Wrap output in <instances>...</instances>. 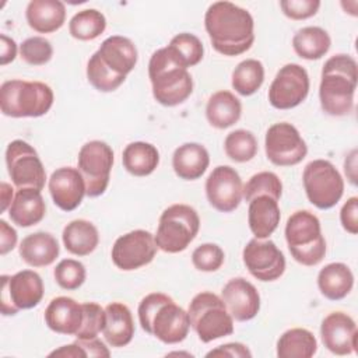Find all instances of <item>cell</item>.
Instances as JSON below:
<instances>
[{"label": "cell", "instance_id": "obj_1", "mask_svg": "<svg viewBox=\"0 0 358 358\" xmlns=\"http://www.w3.org/2000/svg\"><path fill=\"white\" fill-rule=\"evenodd\" d=\"M204 27L213 48L224 56H239L255 42L250 13L231 1H215L204 14Z\"/></svg>", "mask_w": 358, "mask_h": 358}, {"label": "cell", "instance_id": "obj_2", "mask_svg": "<svg viewBox=\"0 0 358 358\" xmlns=\"http://www.w3.org/2000/svg\"><path fill=\"white\" fill-rule=\"evenodd\" d=\"M358 67L352 56L338 53L326 60L322 69L319 98L322 109L330 116H345L352 112Z\"/></svg>", "mask_w": 358, "mask_h": 358}, {"label": "cell", "instance_id": "obj_3", "mask_svg": "<svg viewBox=\"0 0 358 358\" xmlns=\"http://www.w3.org/2000/svg\"><path fill=\"white\" fill-rule=\"evenodd\" d=\"M141 329L165 344L182 343L190 329L189 313L169 295L151 292L138 303Z\"/></svg>", "mask_w": 358, "mask_h": 358}, {"label": "cell", "instance_id": "obj_4", "mask_svg": "<svg viewBox=\"0 0 358 358\" xmlns=\"http://www.w3.org/2000/svg\"><path fill=\"white\" fill-rule=\"evenodd\" d=\"M148 77L155 101L164 106H176L193 92V78L168 49L155 50L148 62Z\"/></svg>", "mask_w": 358, "mask_h": 358}, {"label": "cell", "instance_id": "obj_5", "mask_svg": "<svg viewBox=\"0 0 358 358\" xmlns=\"http://www.w3.org/2000/svg\"><path fill=\"white\" fill-rule=\"evenodd\" d=\"M285 241L291 256L302 266H316L326 256V241L320 221L309 210H298L288 217Z\"/></svg>", "mask_w": 358, "mask_h": 358}, {"label": "cell", "instance_id": "obj_6", "mask_svg": "<svg viewBox=\"0 0 358 358\" xmlns=\"http://www.w3.org/2000/svg\"><path fill=\"white\" fill-rule=\"evenodd\" d=\"M53 91L42 81L8 80L0 87V109L10 117H39L53 105Z\"/></svg>", "mask_w": 358, "mask_h": 358}, {"label": "cell", "instance_id": "obj_7", "mask_svg": "<svg viewBox=\"0 0 358 358\" xmlns=\"http://www.w3.org/2000/svg\"><path fill=\"white\" fill-rule=\"evenodd\" d=\"M187 313L192 329L203 343H210L234 333V317L224 301L214 292L203 291L194 295L189 303Z\"/></svg>", "mask_w": 358, "mask_h": 358}, {"label": "cell", "instance_id": "obj_8", "mask_svg": "<svg viewBox=\"0 0 358 358\" xmlns=\"http://www.w3.org/2000/svg\"><path fill=\"white\" fill-rule=\"evenodd\" d=\"M199 229L200 217L193 207L172 204L162 211L154 239L162 252L179 253L193 242Z\"/></svg>", "mask_w": 358, "mask_h": 358}, {"label": "cell", "instance_id": "obj_9", "mask_svg": "<svg viewBox=\"0 0 358 358\" xmlns=\"http://www.w3.org/2000/svg\"><path fill=\"white\" fill-rule=\"evenodd\" d=\"M308 200L320 210L334 207L344 193V180L337 168L327 159L310 161L302 173Z\"/></svg>", "mask_w": 358, "mask_h": 358}, {"label": "cell", "instance_id": "obj_10", "mask_svg": "<svg viewBox=\"0 0 358 358\" xmlns=\"http://www.w3.org/2000/svg\"><path fill=\"white\" fill-rule=\"evenodd\" d=\"M1 280V313L17 315L20 310L35 308L43 298L45 287L41 275L34 270H21L13 275L3 274Z\"/></svg>", "mask_w": 358, "mask_h": 358}, {"label": "cell", "instance_id": "obj_11", "mask_svg": "<svg viewBox=\"0 0 358 358\" xmlns=\"http://www.w3.org/2000/svg\"><path fill=\"white\" fill-rule=\"evenodd\" d=\"M78 171L81 172L88 197H98L105 193L113 166V151L101 140L85 143L78 151Z\"/></svg>", "mask_w": 358, "mask_h": 358}, {"label": "cell", "instance_id": "obj_12", "mask_svg": "<svg viewBox=\"0 0 358 358\" xmlns=\"http://www.w3.org/2000/svg\"><path fill=\"white\" fill-rule=\"evenodd\" d=\"M7 172L17 189L42 190L46 180L45 166L36 150L24 140H14L6 150Z\"/></svg>", "mask_w": 358, "mask_h": 358}, {"label": "cell", "instance_id": "obj_13", "mask_svg": "<svg viewBox=\"0 0 358 358\" xmlns=\"http://www.w3.org/2000/svg\"><path fill=\"white\" fill-rule=\"evenodd\" d=\"M264 150L267 159L277 166L296 165L308 154V145L298 129L287 122L274 123L268 127Z\"/></svg>", "mask_w": 358, "mask_h": 358}, {"label": "cell", "instance_id": "obj_14", "mask_svg": "<svg viewBox=\"0 0 358 358\" xmlns=\"http://www.w3.org/2000/svg\"><path fill=\"white\" fill-rule=\"evenodd\" d=\"M309 94L308 71L296 63L282 66L268 88V102L275 109H292L301 105Z\"/></svg>", "mask_w": 358, "mask_h": 358}, {"label": "cell", "instance_id": "obj_15", "mask_svg": "<svg viewBox=\"0 0 358 358\" xmlns=\"http://www.w3.org/2000/svg\"><path fill=\"white\" fill-rule=\"evenodd\" d=\"M154 235L145 229H134L119 236L110 252L113 264L123 270L131 271L150 264L157 253Z\"/></svg>", "mask_w": 358, "mask_h": 358}, {"label": "cell", "instance_id": "obj_16", "mask_svg": "<svg viewBox=\"0 0 358 358\" xmlns=\"http://www.w3.org/2000/svg\"><path fill=\"white\" fill-rule=\"evenodd\" d=\"M243 264L259 281H275L285 271V257L273 241L253 238L242 252Z\"/></svg>", "mask_w": 358, "mask_h": 358}, {"label": "cell", "instance_id": "obj_17", "mask_svg": "<svg viewBox=\"0 0 358 358\" xmlns=\"http://www.w3.org/2000/svg\"><path fill=\"white\" fill-rule=\"evenodd\" d=\"M206 196L217 211L236 210L243 197V185L236 169L229 165L214 168L206 180Z\"/></svg>", "mask_w": 358, "mask_h": 358}, {"label": "cell", "instance_id": "obj_18", "mask_svg": "<svg viewBox=\"0 0 358 358\" xmlns=\"http://www.w3.org/2000/svg\"><path fill=\"white\" fill-rule=\"evenodd\" d=\"M320 337L323 345L336 355L357 351L358 329L354 319L344 312H331L322 320Z\"/></svg>", "mask_w": 358, "mask_h": 358}, {"label": "cell", "instance_id": "obj_19", "mask_svg": "<svg viewBox=\"0 0 358 358\" xmlns=\"http://www.w3.org/2000/svg\"><path fill=\"white\" fill-rule=\"evenodd\" d=\"M48 187L53 203L63 211L76 210L87 196L85 180L78 168L73 166L56 169L49 178Z\"/></svg>", "mask_w": 358, "mask_h": 358}, {"label": "cell", "instance_id": "obj_20", "mask_svg": "<svg viewBox=\"0 0 358 358\" xmlns=\"http://www.w3.org/2000/svg\"><path fill=\"white\" fill-rule=\"evenodd\" d=\"M224 301L231 316L238 322L252 320L260 310V295L256 287L246 278H231L221 291Z\"/></svg>", "mask_w": 358, "mask_h": 358}, {"label": "cell", "instance_id": "obj_21", "mask_svg": "<svg viewBox=\"0 0 358 358\" xmlns=\"http://www.w3.org/2000/svg\"><path fill=\"white\" fill-rule=\"evenodd\" d=\"M45 323L55 333L76 336L83 323V305L70 296H56L45 309Z\"/></svg>", "mask_w": 358, "mask_h": 358}, {"label": "cell", "instance_id": "obj_22", "mask_svg": "<svg viewBox=\"0 0 358 358\" xmlns=\"http://www.w3.org/2000/svg\"><path fill=\"white\" fill-rule=\"evenodd\" d=\"M96 53L109 70L124 77L133 71L138 59L136 45L131 39L122 35H112L106 38Z\"/></svg>", "mask_w": 358, "mask_h": 358}, {"label": "cell", "instance_id": "obj_23", "mask_svg": "<svg viewBox=\"0 0 358 358\" xmlns=\"http://www.w3.org/2000/svg\"><path fill=\"white\" fill-rule=\"evenodd\" d=\"M281 211L278 200L271 196H256L249 201L248 224L257 239H267L278 227Z\"/></svg>", "mask_w": 358, "mask_h": 358}, {"label": "cell", "instance_id": "obj_24", "mask_svg": "<svg viewBox=\"0 0 358 358\" xmlns=\"http://www.w3.org/2000/svg\"><path fill=\"white\" fill-rule=\"evenodd\" d=\"M46 214V204L41 190L22 187L15 192L14 200L8 208L10 220L22 228L39 224Z\"/></svg>", "mask_w": 358, "mask_h": 358}, {"label": "cell", "instance_id": "obj_25", "mask_svg": "<svg viewBox=\"0 0 358 358\" xmlns=\"http://www.w3.org/2000/svg\"><path fill=\"white\" fill-rule=\"evenodd\" d=\"M105 326L102 334L110 347L120 348L127 345L134 336V322L127 305L110 302L105 306Z\"/></svg>", "mask_w": 358, "mask_h": 358}, {"label": "cell", "instance_id": "obj_26", "mask_svg": "<svg viewBox=\"0 0 358 358\" xmlns=\"http://www.w3.org/2000/svg\"><path fill=\"white\" fill-rule=\"evenodd\" d=\"M28 25L39 34H52L66 21V6L60 0H31L25 11Z\"/></svg>", "mask_w": 358, "mask_h": 358}, {"label": "cell", "instance_id": "obj_27", "mask_svg": "<svg viewBox=\"0 0 358 358\" xmlns=\"http://www.w3.org/2000/svg\"><path fill=\"white\" fill-rule=\"evenodd\" d=\"M210 165L207 148L199 143H185L172 155V168L183 180H196L204 175Z\"/></svg>", "mask_w": 358, "mask_h": 358}, {"label": "cell", "instance_id": "obj_28", "mask_svg": "<svg viewBox=\"0 0 358 358\" xmlns=\"http://www.w3.org/2000/svg\"><path fill=\"white\" fill-rule=\"evenodd\" d=\"M60 253L56 238L49 232L27 235L20 243V256L31 267L50 266Z\"/></svg>", "mask_w": 358, "mask_h": 358}, {"label": "cell", "instance_id": "obj_29", "mask_svg": "<svg viewBox=\"0 0 358 358\" xmlns=\"http://www.w3.org/2000/svg\"><path fill=\"white\" fill-rule=\"evenodd\" d=\"M317 287L324 298L340 301L351 292L354 287V274L344 263H329L317 274Z\"/></svg>", "mask_w": 358, "mask_h": 358}, {"label": "cell", "instance_id": "obj_30", "mask_svg": "<svg viewBox=\"0 0 358 358\" xmlns=\"http://www.w3.org/2000/svg\"><path fill=\"white\" fill-rule=\"evenodd\" d=\"M242 115L241 101L229 91L221 90L214 92L206 105V117L215 129L234 126Z\"/></svg>", "mask_w": 358, "mask_h": 358}, {"label": "cell", "instance_id": "obj_31", "mask_svg": "<svg viewBox=\"0 0 358 358\" xmlns=\"http://www.w3.org/2000/svg\"><path fill=\"white\" fill-rule=\"evenodd\" d=\"M62 239L66 250L71 255L88 256L96 249L99 243V234L91 221L73 220L64 227Z\"/></svg>", "mask_w": 358, "mask_h": 358}, {"label": "cell", "instance_id": "obj_32", "mask_svg": "<svg viewBox=\"0 0 358 358\" xmlns=\"http://www.w3.org/2000/svg\"><path fill=\"white\" fill-rule=\"evenodd\" d=\"M122 162L124 169L133 176H148L159 164V152L150 143L134 141L123 150Z\"/></svg>", "mask_w": 358, "mask_h": 358}, {"label": "cell", "instance_id": "obj_33", "mask_svg": "<svg viewBox=\"0 0 358 358\" xmlns=\"http://www.w3.org/2000/svg\"><path fill=\"white\" fill-rule=\"evenodd\" d=\"M316 351V337L312 331L302 327L284 331L277 341V357L280 358H310Z\"/></svg>", "mask_w": 358, "mask_h": 358}, {"label": "cell", "instance_id": "obj_34", "mask_svg": "<svg viewBox=\"0 0 358 358\" xmlns=\"http://www.w3.org/2000/svg\"><path fill=\"white\" fill-rule=\"evenodd\" d=\"M330 45V35L320 27L301 28L292 38L295 53L305 60H317L323 57L329 52Z\"/></svg>", "mask_w": 358, "mask_h": 358}, {"label": "cell", "instance_id": "obj_35", "mask_svg": "<svg viewBox=\"0 0 358 358\" xmlns=\"http://www.w3.org/2000/svg\"><path fill=\"white\" fill-rule=\"evenodd\" d=\"M264 81V67L257 59H246L241 62L232 71V88L243 96L253 95L260 90Z\"/></svg>", "mask_w": 358, "mask_h": 358}, {"label": "cell", "instance_id": "obj_36", "mask_svg": "<svg viewBox=\"0 0 358 358\" xmlns=\"http://www.w3.org/2000/svg\"><path fill=\"white\" fill-rule=\"evenodd\" d=\"M105 28L106 18L101 11L95 8L78 11L69 22L70 35L78 41H92L98 38L105 31Z\"/></svg>", "mask_w": 358, "mask_h": 358}, {"label": "cell", "instance_id": "obj_37", "mask_svg": "<svg viewBox=\"0 0 358 358\" xmlns=\"http://www.w3.org/2000/svg\"><path fill=\"white\" fill-rule=\"evenodd\" d=\"M168 49L172 52L175 59L186 69L199 64L204 55L201 41L196 35L189 32L175 35L171 39Z\"/></svg>", "mask_w": 358, "mask_h": 358}, {"label": "cell", "instance_id": "obj_38", "mask_svg": "<svg viewBox=\"0 0 358 358\" xmlns=\"http://www.w3.org/2000/svg\"><path fill=\"white\" fill-rule=\"evenodd\" d=\"M257 140L255 134L245 129L231 131L224 141V150L228 158L235 162H248L257 154Z\"/></svg>", "mask_w": 358, "mask_h": 358}, {"label": "cell", "instance_id": "obj_39", "mask_svg": "<svg viewBox=\"0 0 358 358\" xmlns=\"http://www.w3.org/2000/svg\"><path fill=\"white\" fill-rule=\"evenodd\" d=\"M87 78L90 84L101 92H112L117 90L126 80L124 76H119L109 70L96 52L87 63Z\"/></svg>", "mask_w": 358, "mask_h": 358}, {"label": "cell", "instance_id": "obj_40", "mask_svg": "<svg viewBox=\"0 0 358 358\" xmlns=\"http://www.w3.org/2000/svg\"><path fill=\"white\" fill-rule=\"evenodd\" d=\"M262 194H267L275 200H280L282 194V182L274 172L263 171L255 173L243 186V199L246 201H250L256 196Z\"/></svg>", "mask_w": 358, "mask_h": 358}, {"label": "cell", "instance_id": "obj_41", "mask_svg": "<svg viewBox=\"0 0 358 358\" xmlns=\"http://www.w3.org/2000/svg\"><path fill=\"white\" fill-rule=\"evenodd\" d=\"M57 285L63 289L73 291L80 288L87 277L85 266L74 259H63L53 270Z\"/></svg>", "mask_w": 358, "mask_h": 358}, {"label": "cell", "instance_id": "obj_42", "mask_svg": "<svg viewBox=\"0 0 358 358\" xmlns=\"http://www.w3.org/2000/svg\"><path fill=\"white\" fill-rule=\"evenodd\" d=\"M83 305V323L76 333L78 340H90L98 337L105 326V309L96 302H84Z\"/></svg>", "mask_w": 358, "mask_h": 358}, {"label": "cell", "instance_id": "obj_43", "mask_svg": "<svg viewBox=\"0 0 358 358\" xmlns=\"http://www.w3.org/2000/svg\"><path fill=\"white\" fill-rule=\"evenodd\" d=\"M20 56L31 66H43L52 59L53 48L43 36H31L20 45Z\"/></svg>", "mask_w": 358, "mask_h": 358}, {"label": "cell", "instance_id": "obj_44", "mask_svg": "<svg viewBox=\"0 0 358 358\" xmlns=\"http://www.w3.org/2000/svg\"><path fill=\"white\" fill-rule=\"evenodd\" d=\"M225 260L224 250L215 243H203L197 246L192 253L193 266L206 273H213L221 268Z\"/></svg>", "mask_w": 358, "mask_h": 358}, {"label": "cell", "instance_id": "obj_45", "mask_svg": "<svg viewBox=\"0 0 358 358\" xmlns=\"http://www.w3.org/2000/svg\"><path fill=\"white\" fill-rule=\"evenodd\" d=\"M280 7L291 20L301 21L313 17L320 7L319 0H281Z\"/></svg>", "mask_w": 358, "mask_h": 358}, {"label": "cell", "instance_id": "obj_46", "mask_svg": "<svg viewBox=\"0 0 358 358\" xmlns=\"http://www.w3.org/2000/svg\"><path fill=\"white\" fill-rule=\"evenodd\" d=\"M340 221L348 234H358V197L352 196L344 203L340 211Z\"/></svg>", "mask_w": 358, "mask_h": 358}, {"label": "cell", "instance_id": "obj_47", "mask_svg": "<svg viewBox=\"0 0 358 358\" xmlns=\"http://www.w3.org/2000/svg\"><path fill=\"white\" fill-rule=\"evenodd\" d=\"M207 357H231V358H249L252 357L250 350L242 343H227L207 352Z\"/></svg>", "mask_w": 358, "mask_h": 358}, {"label": "cell", "instance_id": "obj_48", "mask_svg": "<svg viewBox=\"0 0 358 358\" xmlns=\"http://www.w3.org/2000/svg\"><path fill=\"white\" fill-rule=\"evenodd\" d=\"M17 231L6 221L0 220V255L4 256L17 245Z\"/></svg>", "mask_w": 358, "mask_h": 358}, {"label": "cell", "instance_id": "obj_49", "mask_svg": "<svg viewBox=\"0 0 358 358\" xmlns=\"http://www.w3.org/2000/svg\"><path fill=\"white\" fill-rule=\"evenodd\" d=\"M78 345L85 351L87 357H110V351L105 345L103 341H101L98 337L90 338V340H76Z\"/></svg>", "mask_w": 358, "mask_h": 358}, {"label": "cell", "instance_id": "obj_50", "mask_svg": "<svg viewBox=\"0 0 358 358\" xmlns=\"http://www.w3.org/2000/svg\"><path fill=\"white\" fill-rule=\"evenodd\" d=\"M0 41H1V50H0V64L6 66L8 63H11L15 56H17V43L13 38L1 34L0 35Z\"/></svg>", "mask_w": 358, "mask_h": 358}, {"label": "cell", "instance_id": "obj_51", "mask_svg": "<svg viewBox=\"0 0 358 358\" xmlns=\"http://www.w3.org/2000/svg\"><path fill=\"white\" fill-rule=\"evenodd\" d=\"M49 357H67V358H87L85 351L78 345V343H73L69 345H62L60 348L52 351Z\"/></svg>", "mask_w": 358, "mask_h": 358}, {"label": "cell", "instance_id": "obj_52", "mask_svg": "<svg viewBox=\"0 0 358 358\" xmlns=\"http://www.w3.org/2000/svg\"><path fill=\"white\" fill-rule=\"evenodd\" d=\"M344 171L351 182V185H357V150H352L344 161Z\"/></svg>", "mask_w": 358, "mask_h": 358}, {"label": "cell", "instance_id": "obj_53", "mask_svg": "<svg viewBox=\"0 0 358 358\" xmlns=\"http://www.w3.org/2000/svg\"><path fill=\"white\" fill-rule=\"evenodd\" d=\"M14 190L11 187V185H8L7 182H1L0 183V199H1V213L7 211L14 200Z\"/></svg>", "mask_w": 358, "mask_h": 358}]
</instances>
